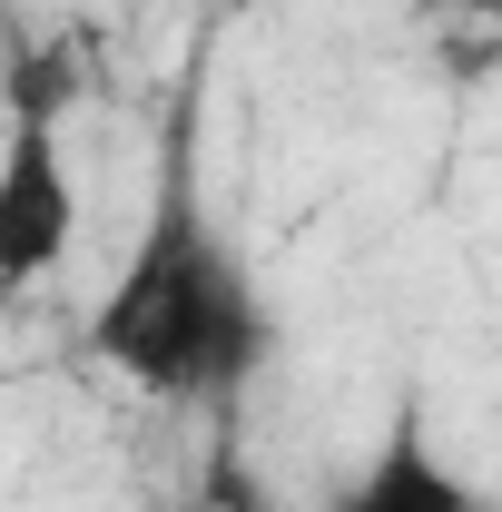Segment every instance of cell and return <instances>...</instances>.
<instances>
[{"instance_id":"277c9868","label":"cell","mask_w":502,"mask_h":512,"mask_svg":"<svg viewBox=\"0 0 502 512\" xmlns=\"http://www.w3.org/2000/svg\"><path fill=\"white\" fill-rule=\"evenodd\" d=\"M178 512H266V503H256V483L237 473V463H217V473H207V493L178 503Z\"/></svg>"},{"instance_id":"3957f363","label":"cell","mask_w":502,"mask_h":512,"mask_svg":"<svg viewBox=\"0 0 502 512\" xmlns=\"http://www.w3.org/2000/svg\"><path fill=\"white\" fill-rule=\"evenodd\" d=\"M325 512H483V493H473V473L434 444L424 394H404L394 424H384V444H375V463H365Z\"/></svg>"},{"instance_id":"5b68a950","label":"cell","mask_w":502,"mask_h":512,"mask_svg":"<svg viewBox=\"0 0 502 512\" xmlns=\"http://www.w3.org/2000/svg\"><path fill=\"white\" fill-rule=\"evenodd\" d=\"M453 10H483V20H502V0H453Z\"/></svg>"},{"instance_id":"7a4b0ae2","label":"cell","mask_w":502,"mask_h":512,"mask_svg":"<svg viewBox=\"0 0 502 512\" xmlns=\"http://www.w3.org/2000/svg\"><path fill=\"white\" fill-rule=\"evenodd\" d=\"M69 99H79V50L40 40L10 60V138H0V296L50 286L79 247V178H69Z\"/></svg>"},{"instance_id":"6da1fadb","label":"cell","mask_w":502,"mask_h":512,"mask_svg":"<svg viewBox=\"0 0 502 512\" xmlns=\"http://www.w3.org/2000/svg\"><path fill=\"white\" fill-rule=\"evenodd\" d=\"M276 345L266 296H256L237 237L207 207V168H197V89L168 109V148H158V188L138 217V247L119 256L109 296L89 306V355L128 375L138 394L168 404H237Z\"/></svg>"}]
</instances>
